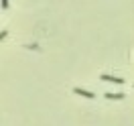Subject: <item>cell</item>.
I'll return each instance as SVG.
<instances>
[{
    "label": "cell",
    "mask_w": 134,
    "mask_h": 126,
    "mask_svg": "<svg viewBox=\"0 0 134 126\" xmlns=\"http://www.w3.org/2000/svg\"><path fill=\"white\" fill-rule=\"evenodd\" d=\"M102 81H110V84H116V85H124V79L118 75H110V73H102Z\"/></svg>",
    "instance_id": "1"
},
{
    "label": "cell",
    "mask_w": 134,
    "mask_h": 126,
    "mask_svg": "<svg viewBox=\"0 0 134 126\" xmlns=\"http://www.w3.org/2000/svg\"><path fill=\"white\" fill-rule=\"evenodd\" d=\"M104 96H106V100H124L126 98L124 94H112V92H106Z\"/></svg>",
    "instance_id": "3"
},
{
    "label": "cell",
    "mask_w": 134,
    "mask_h": 126,
    "mask_svg": "<svg viewBox=\"0 0 134 126\" xmlns=\"http://www.w3.org/2000/svg\"><path fill=\"white\" fill-rule=\"evenodd\" d=\"M73 94L81 96V98H87V100H93V98H96V94H93V92H90V90H83V87H73Z\"/></svg>",
    "instance_id": "2"
},
{
    "label": "cell",
    "mask_w": 134,
    "mask_h": 126,
    "mask_svg": "<svg viewBox=\"0 0 134 126\" xmlns=\"http://www.w3.org/2000/svg\"><path fill=\"white\" fill-rule=\"evenodd\" d=\"M8 8V0H2V10H6Z\"/></svg>",
    "instance_id": "5"
},
{
    "label": "cell",
    "mask_w": 134,
    "mask_h": 126,
    "mask_svg": "<svg viewBox=\"0 0 134 126\" xmlns=\"http://www.w3.org/2000/svg\"><path fill=\"white\" fill-rule=\"evenodd\" d=\"M6 37H8V31H6V29H2V33H0V39H2V41H4V39H6Z\"/></svg>",
    "instance_id": "4"
}]
</instances>
